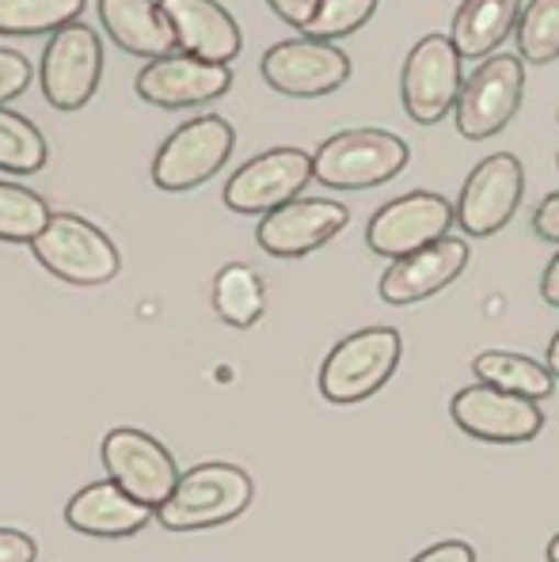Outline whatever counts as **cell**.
I'll return each mask as SVG.
<instances>
[{"label": "cell", "mask_w": 559, "mask_h": 562, "mask_svg": "<svg viewBox=\"0 0 559 562\" xmlns=\"http://www.w3.org/2000/svg\"><path fill=\"white\" fill-rule=\"evenodd\" d=\"M31 251L54 278L69 285H107L122 267L114 239L77 213H54Z\"/></svg>", "instance_id": "obj_4"}, {"label": "cell", "mask_w": 559, "mask_h": 562, "mask_svg": "<svg viewBox=\"0 0 559 562\" xmlns=\"http://www.w3.org/2000/svg\"><path fill=\"white\" fill-rule=\"evenodd\" d=\"M556 168H559V156H556Z\"/></svg>", "instance_id": "obj_37"}, {"label": "cell", "mask_w": 559, "mask_h": 562, "mask_svg": "<svg viewBox=\"0 0 559 562\" xmlns=\"http://www.w3.org/2000/svg\"><path fill=\"white\" fill-rule=\"evenodd\" d=\"M213 312L225 319L228 327H255L267 312V285L244 262H228L217 278H213Z\"/></svg>", "instance_id": "obj_23"}, {"label": "cell", "mask_w": 559, "mask_h": 562, "mask_svg": "<svg viewBox=\"0 0 559 562\" xmlns=\"http://www.w3.org/2000/svg\"><path fill=\"white\" fill-rule=\"evenodd\" d=\"M404 353V338L392 327H366L335 342V350L324 358L320 369V395L327 403H366L392 380Z\"/></svg>", "instance_id": "obj_2"}, {"label": "cell", "mask_w": 559, "mask_h": 562, "mask_svg": "<svg viewBox=\"0 0 559 562\" xmlns=\"http://www.w3.org/2000/svg\"><path fill=\"white\" fill-rule=\"evenodd\" d=\"M377 4L381 0H320L305 35L320 38V43H335V38L355 35L358 27H366L373 20Z\"/></svg>", "instance_id": "obj_28"}, {"label": "cell", "mask_w": 559, "mask_h": 562, "mask_svg": "<svg viewBox=\"0 0 559 562\" xmlns=\"http://www.w3.org/2000/svg\"><path fill=\"white\" fill-rule=\"evenodd\" d=\"M548 562H559V532L552 536V543H548Z\"/></svg>", "instance_id": "obj_36"}, {"label": "cell", "mask_w": 559, "mask_h": 562, "mask_svg": "<svg viewBox=\"0 0 559 562\" xmlns=\"http://www.w3.org/2000/svg\"><path fill=\"white\" fill-rule=\"evenodd\" d=\"M472 373L480 384H491L499 392H514L525 400L540 403L556 392V376L548 373V366L525 358V353H510V350H483L472 361Z\"/></svg>", "instance_id": "obj_22"}, {"label": "cell", "mask_w": 559, "mask_h": 562, "mask_svg": "<svg viewBox=\"0 0 559 562\" xmlns=\"http://www.w3.org/2000/svg\"><path fill=\"white\" fill-rule=\"evenodd\" d=\"M309 179L316 176H312V156L305 148H267L228 176L225 205L233 213H248V217L262 213L267 217L278 205L293 202L309 187Z\"/></svg>", "instance_id": "obj_11"}, {"label": "cell", "mask_w": 559, "mask_h": 562, "mask_svg": "<svg viewBox=\"0 0 559 562\" xmlns=\"http://www.w3.org/2000/svg\"><path fill=\"white\" fill-rule=\"evenodd\" d=\"M0 562H35V540L15 528H0Z\"/></svg>", "instance_id": "obj_31"}, {"label": "cell", "mask_w": 559, "mask_h": 562, "mask_svg": "<svg viewBox=\"0 0 559 562\" xmlns=\"http://www.w3.org/2000/svg\"><path fill=\"white\" fill-rule=\"evenodd\" d=\"M533 233L540 239H548V244H559V190H552V194L537 205V213H533Z\"/></svg>", "instance_id": "obj_32"}, {"label": "cell", "mask_w": 559, "mask_h": 562, "mask_svg": "<svg viewBox=\"0 0 559 562\" xmlns=\"http://www.w3.org/2000/svg\"><path fill=\"white\" fill-rule=\"evenodd\" d=\"M251 475L236 464H199L183 471L171 498L156 509L168 532H202V528L228 525L251 506Z\"/></svg>", "instance_id": "obj_1"}, {"label": "cell", "mask_w": 559, "mask_h": 562, "mask_svg": "<svg viewBox=\"0 0 559 562\" xmlns=\"http://www.w3.org/2000/svg\"><path fill=\"white\" fill-rule=\"evenodd\" d=\"M525 95V69L522 57L514 54H495L465 80L460 99L454 106L457 130L465 140H488L499 130L510 126V119L517 114Z\"/></svg>", "instance_id": "obj_7"}, {"label": "cell", "mask_w": 559, "mask_h": 562, "mask_svg": "<svg viewBox=\"0 0 559 562\" xmlns=\"http://www.w3.org/2000/svg\"><path fill=\"white\" fill-rule=\"evenodd\" d=\"M160 8L176 31L179 54L202 57L210 65L236 61L244 35L228 15V8H221L217 0H160Z\"/></svg>", "instance_id": "obj_18"}, {"label": "cell", "mask_w": 559, "mask_h": 562, "mask_svg": "<svg viewBox=\"0 0 559 562\" xmlns=\"http://www.w3.org/2000/svg\"><path fill=\"white\" fill-rule=\"evenodd\" d=\"M100 20L114 46L134 57L156 61V57H168L171 49H179L160 0H100Z\"/></svg>", "instance_id": "obj_20"}, {"label": "cell", "mask_w": 559, "mask_h": 562, "mask_svg": "<svg viewBox=\"0 0 559 562\" xmlns=\"http://www.w3.org/2000/svg\"><path fill=\"white\" fill-rule=\"evenodd\" d=\"M548 373L559 380V330L552 335V342H548Z\"/></svg>", "instance_id": "obj_35"}, {"label": "cell", "mask_w": 559, "mask_h": 562, "mask_svg": "<svg viewBox=\"0 0 559 562\" xmlns=\"http://www.w3.org/2000/svg\"><path fill=\"white\" fill-rule=\"evenodd\" d=\"M270 12L278 15L282 23H290V27L305 31L312 23V15H316V4L320 0H267Z\"/></svg>", "instance_id": "obj_30"}, {"label": "cell", "mask_w": 559, "mask_h": 562, "mask_svg": "<svg viewBox=\"0 0 559 562\" xmlns=\"http://www.w3.org/2000/svg\"><path fill=\"white\" fill-rule=\"evenodd\" d=\"M522 20V0H465L454 15V38L460 57H488L506 43Z\"/></svg>", "instance_id": "obj_21"}, {"label": "cell", "mask_w": 559, "mask_h": 562, "mask_svg": "<svg viewBox=\"0 0 559 562\" xmlns=\"http://www.w3.org/2000/svg\"><path fill=\"white\" fill-rule=\"evenodd\" d=\"M525 194V171L514 153H495L472 168L457 198V225L465 236H495L510 225Z\"/></svg>", "instance_id": "obj_13"}, {"label": "cell", "mask_w": 559, "mask_h": 562, "mask_svg": "<svg viewBox=\"0 0 559 562\" xmlns=\"http://www.w3.org/2000/svg\"><path fill=\"white\" fill-rule=\"evenodd\" d=\"M454 221H457V210L441 194L411 190L404 198H392L389 205H381V210L369 217L366 244L373 255L396 262V259H404V255H415V251H423V247L438 244V239L449 233Z\"/></svg>", "instance_id": "obj_8"}, {"label": "cell", "mask_w": 559, "mask_h": 562, "mask_svg": "<svg viewBox=\"0 0 559 562\" xmlns=\"http://www.w3.org/2000/svg\"><path fill=\"white\" fill-rule=\"evenodd\" d=\"M51 205L35 190L20 183H0V239L8 244H35L51 225Z\"/></svg>", "instance_id": "obj_26"}, {"label": "cell", "mask_w": 559, "mask_h": 562, "mask_svg": "<svg viewBox=\"0 0 559 562\" xmlns=\"http://www.w3.org/2000/svg\"><path fill=\"white\" fill-rule=\"evenodd\" d=\"M411 562H476V551L465 540H441L434 548H426L423 555H415Z\"/></svg>", "instance_id": "obj_33"}, {"label": "cell", "mask_w": 559, "mask_h": 562, "mask_svg": "<svg viewBox=\"0 0 559 562\" xmlns=\"http://www.w3.org/2000/svg\"><path fill=\"white\" fill-rule=\"evenodd\" d=\"M233 88L228 65H210L191 54L156 57L137 72V95L160 111H183V106H205Z\"/></svg>", "instance_id": "obj_16"}, {"label": "cell", "mask_w": 559, "mask_h": 562, "mask_svg": "<svg viewBox=\"0 0 559 562\" xmlns=\"http://www.w3.org/2000/svg\"><path fill=\"white\" fill-rule=\"evenodd\" d=\"M153 517L149 506H142L137 498H130L114 479L92 483L85 491H77L65 506V520L69 528L85 536H100V540H122V536H134L137 528H145Z\"/></svg>", "instance_id": "obj_19"}, {"label": "cell", "mask_w": 559, "mask_h": 562, "mask_svg": "<svg viewBox=\"0 0 559 562\" xmlns=\"http://www.w3.org/2000/svg\"><path fill=\"white\" fill-rule=\"evenodd\" d=\"M46 137L38 134V126L23 114L0 106V171L8 176H35L46 168Z\"/></svg>", "instance_id": "obj_25"}, {"label": "cell", "mask_w": 559, "mask_h": 562, "mask_svg": "<svg viewBox=\"0 0 559 562\" xmlns=\"http://www.w3.org/2000/svg\"><path fill=\"white\" fill-rule=\"evenodd\" d=\"M411 148L389 130H343L312 156V176L335 190H369L407 168Z\"/></svg>", "instance_id": "obj_3"}, {"label": "cell", "mask_w": 559, "mask_h": 562, "mask_svg": "<svg viewBox=\"0 0 559 562\" xmlns=\"http://www.w3.org/2000/svg\"><path fill=\"white\" fill-rule=\"evenodd\" d=\"M468 259H472V251H468L465 239L441 236L438 244L423 247V251H415V255H404V259H396L389 270H384L381 274V301L396 304V308L426 301V296H434L446 285H454V281L465 274Z\"/></svg>", "instance_id": "obj_17"}, {"label": "cell", "mask_w": 559, "mask_h": 562, "mask_svg": "<svg viewBox=\"0 0 559 562\" xmlns=\"http://www.w3.org/2000/svg\"><path fill=\"white\" fill-rule=\"evenodd\" d=\"M517 57L548 65L559 57V0H529L517 20Z\"/></svg>", "instance_id": "obj_27"}, {"label": "cell", "mask_w": 559, "mask_h": 562, "mask_svg": "<svg viewBox=\"0 0 559 562\" xmlns=\"http://www.w3.org/2000/svg\"><path fill=\"white\" fill-rule=\"evenodd\" d=\"M465 77H460V54L449 35H426L404 57V111L418 126H434L457 106Z\"/></svg>", "instance_id": "obj_10"}, {"label": "cell", "mask_w": 559, "mask_h": 562, "mask_svg": "<svg viewBox=\"0 0 559 562\" xmlns=\"http://www.w3.org/2000/svg\"><path fill=\"white\" fill-rule=\"evenodd\" d=\"M540 296H545V304L559 308V251H556V259L548 262L545 278H540Z\"/></svg>", "instance_id": "obj_34"}, {"label": "cell", "mask_w": 559, "mask_h": 562, "mask_svg": "<svg viewBox=\"0 0 559 562\" xmlns=\"http://www.w3.org/2000/svg\"><path fill=\"white\" fill-rule=\"evenodd\" d=\"M80 12L85 0H0V35H57Z\"/></svg>", "instance_id": "obj_24"}, {"label": "cell", "mask_w": 559, "mask_h": 562, "mask_svg": "<svg viewBox=\"0 0 559 562\" xmlns=\"http://www.w3.org/2000/svg\"><path fill=\"white\" fill-rule=\"evenodd\" d=\"M262 80L293 99H320L339 92L350 80V57L335 43L320 38H286L262 54Z\"/></svg>", "instance_id": "obj_12"}, {"label": "cell", "mask_w": 559, "mask_h": 562, "mask_svg": "<svg viewBox=\"0 0 559 562\" xmlns=\"http://www.w3.org/2000/svg\"><path fill=\"white\" fill-rule=\"evenodd\" d=\"M236 134L221 114H202L176 130L153 160V183L171 194L202 187L228 164Z\"/></svg>", "instance_id": "obj_5"}, {"label": "cell", "mask_w": 559, "mask_h": 562, "mask_svg": "<svg viewBox=\"0 0 559 562\" xmlns=\"http://www.w3.org/2000/svg\"><path fill=\"white\" fill-rule=\"evenodd\" d=\"M103 468L107 479L122 486L130 498H137L142 506H149L153 514L171 498L176 483L183 479L176 457L164 449L156 437H149L145 429H111L103 437Z\"/></svg>", "instance_id": "obj_6"}, {"label": "cell", "mask_w": 559, "mask_h": 562, "mask_svg": "<svg viewBox=\"0 0 559 562\" xmlns=\"http://www.w3.org/2000/svg\"><path fill=\"white\" fill-rule=\"evenodd\" d=\"M350 213L332 198H293L259 221L255 239L275 259H305L347 228Z\"/></svg>", "instance_id": "obj_15"}, {"label": "cell", "mask_w": 559, "mask_h": 562, "mask_svg": "<svg viewBox=\"0 0 559 562\" xmlns=\"http://www.w3.org/2000/svg\"><path fill=\"white\" fill-rule=\"evenodd\" d=\"M103 72V46L88 23H69L43 49V65H38V80H43V95L54 111H80L100 88Z\"/></svg>", "instance_id": "obj_9"}, {"label": "cell", "mask_w": 559, "mask_h": 562, "mask_svg": "<svg viewBox=\"0 0 559 562\" xmlns=\"http://www.w3.org/2000/svg\"><path fill=\"white\" fill-rule=\"evenodd\" d=\"M31 77H35V69H31L27 57H23L20 49L0 46V106H4L8 99H15V95L27 92Z\"/></svg>", "instance_id": "obj_29"}, {"label": "cell", "mask_w": 559, "mask_h": 562, "mask_svg": "<svg viewBox=\"0 0 559 562\" xmlns=\"http://www.w3.org/2000/svg\"><path fill=\"white\" fill-rule=\"evenodd\" d=\"M457 429L488 445H525L545 429V415L533 400L514 392H499L491 384L460 387L449 403Z\"/></svg>", "instance_id": "obj_14"}]
</instances>
